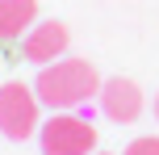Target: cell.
Instances as JSON below:
<instances>
[{
    "label": "cell",
    "mask_w": 159,
    "mask_h": 155,
    "mask_svg": "<svg viewBox=\"0 0 159 155\" xmlns=\"http://www.w3.org/2000/svg\"><path fill=\"white\" fill-rule=\"evenodd\" d=\"M38 25V0H0V46H13Z\"/></svg>",
    "instance_id": "6"
},
{
    "label": "cell",
    "mask_w": 159,
    "mask_h": 155,
    "mask_svg": "<svg viewBox=\"0 0 159 155\" xmlns=\"http://www.w3.org/2000/svg\"><path fill=\"white\" fill-rule=\"evenodd\" d=\"M42 155H92L96 151V126L80 113H50L38 130Z\"/></svg>",
    "instance_id": "3"
},
{
    "label": "cell",
    "mask_w": 159,
    "mask_h": 155,
    "mask_svg": "<svg viewBox=\"0 0 159 155\" xmlns=\"http://www.w3.org/2000/svg\"><path fill=\"white\" fill-rule=\"evenodd\" d=\"M21 55H25V63H34V67H46V63H55V59H63L67 55V25L63 21H38L21 38Z\"/></svg>",
    "instance_id": "5"
},
{
    "label": "cell",
    "mask_w": 159,
    "mask_h": 155,
    "mask_svg": "<svg viewBox=\"0 0 159 155\" xmlns=\"http://www.w3.org/2000/svg\"><path fill=\"white\" fill-rule=\"evenodd\" d=\"M155 117H159V97H155Z\"/></svg>",
    "instance_id": "8"
},
{
    "label": "cell",
    "mask_w": 159,
    "mask_h": 155,
    "mask_svg": "<svg viewBox=\"0 0 159 155\" xmlns=\"http://www.w3.org/2000/svg\"><path fill=\"white\" fill-rule=\"evenodd\" d=\"M92 155H96V151H92ZM101 155H105V151H101Z\"/></svg>",
    "instance_id": "9"
},
{
    "label": "cell",
    "mask_w": 159,
    "mask_h": 155,
    "mask_svg": "<svg viewBox=\"0 0 159 155\" xmlns=\"http://www.w3.org/2000/svg\"><path fill=\"white\" fill-rule=\"evenodd\" d=\"M143 105H147V101H143V88H138L134 80L113 75V80L101 84V109H105L109 122H117V126L138 122V117H143Z\"/></svg>",
    "instance_id": "4"
},
{
    "label": "cell",
    "mask_w": 159,
    "mask_h": 155,
    "mask_svg": "<svg viewBox=\"0 0 159 155\" xmlns=\"http://www.w3.org/2000/svg\"><path fill=\"white\" fill-rule=\"evenodd\" d=\"M38 130H42V101L34 84H21V80L0 84V134L13 143H25Z\"/></svg>",
    "instance_id": "2"
},
{
    "label": "cell",
    "mask_w": 159,
    "mask_h": 155,
    "mask_svg": "<svg viewBox=\"0 0 159 155\" xmlns=\"http://www.w3.org/2000/svg\"><path fill=\"white\" fill-rule=\"evenodd\" d=\"M126 155H159V139L155 134H143V139H134L126 147Z\"/></svg>",
    "instance_id": "7"
},
{
    "label": "cell",
    "mask_w": 159,
    "mask_h": 155,
    "mask_svg": "<svg viewBox=\"0 0 159 155\" xmlns=\"http://www.w3.org/2000/svg\"><path fill=\"white\" fill-rule=\"evenodd\" d=\"M101 75L88 59H55V63L38 67V80H34V92L38 101L50 109V113H67V109L88 105L92 97H101Z\"/></svg>",
    "instance_id": "1"
}]
</instances>
